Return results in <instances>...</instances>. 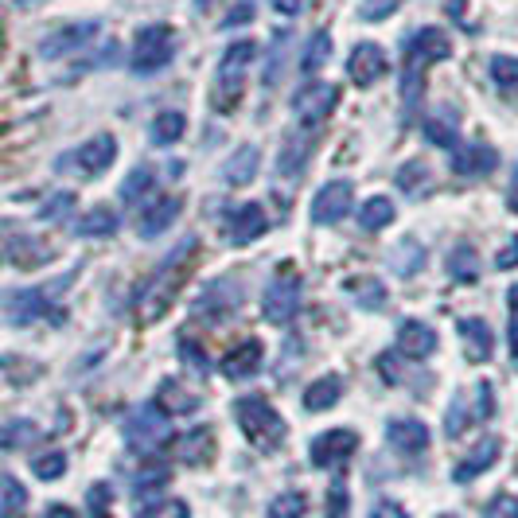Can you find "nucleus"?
<instances>
[{
  "label": "nucleus",
  "instance_id": "nucleus-1",
  "mask_svg": "<svg viewBox=\"0 0 518 518\" xmlns=\"http://www.w3.org/2000/svg\"><path fill=\"white\" fill-rule=\"evenodd\" d=\"M199 254V238L191 234V238H184L168 258L160 261L152 273L145 277V285L137 289V300H133V308H137V320L141 324H156L168 308H172V300H176V293L184 289V277H187V265H191V258Z\"/></svg>",
  "mask_w": 518,
  "mask_h": 518
},
{
  "label": "nucleus",
  "instance_id": "nucleus-2",
  "mask_svg": "<svg viewBox=\"0 0 518 518\" xmlns=\"http://www.w3.org/2000/svg\"><path fill=\"white\" fill-rule=\"evenodd\" d=\"M234 421H238L242 437L254 444L258 452H277L285 444V433H289L285 417L269 406V398H261V394H242L234 402Z\"/></svg>",
  "mask_w": 518,
  "mask_h": 518
},
{
  "label": "nucleus",
  "instance_id": "nucleus-3",
  "mask_svg": "<svg viewBox=\"0 0 518 518\" xmlns=\"http://www.w3.org/2000/svg\"><path fill=\"white\" fill-rule=\"evenodd\" d=\"M71 281H74V273H67V277H59L55 285H32V289H12V293H4L0 304H4L8 324H16V328L36 324V320H55V324H63V312H59L55 296L63 293Z\"/></svg>",
  "mask_w": 518,
  "mask_h": 518
},
{
  "label": "nucleus",
  "instance_id": "nucleus-4",
  "mask_svg": "<svg viewBox=\"0 0 518 518\" xmlns=\"http://www.w3.org/2000/svg\"><path fill=\"white\" fill-rule=\"evenodd\" d=\"M258 55V43L254 39H238L222 51L219 71H215V86H211V106L219 113H230L242 102V86H246V71Z\"/></svg>",
  "mask_w": 518,
  "mask_h": 518
},
{
  "label": "nucleus",
  "instance_id": "nucleus-5",
  "mask_svg": "<svg viewBox=\"0 0 518 518\" xmlns=\"http://www.w3.org/2000/svg\"><path fill=\"white\" fill-rule=\"evenodd\" d=\"M180 36L172 24H141L133 36V51H129V71L133 74H160L172 59H176Z\"/></svg>",
  "mask_w": 518,
  "mask_h": 518
},
{
  "label": "nucleus",
  "instance_id": "nucleus-6",
  "mask_svg": "<svg viewBox=\"0 0 518 518\" xmlns=\"http://www.w3.org/2000/svg\"><path fill=\"white\" fill-rule=\"evenodd\" d=\"M113 160H117V137L113 133H98V137L82 141L71 152H63L55 160V172L59 176H74V180H98Z\"/></svg>",
  "mask_w": 518,
  "mask_h": 518
},
{
  "label": "nucleus",
  "instance_id": "nucleus-7",
  "mask_svg": "<svg viewBox=\"0 0 518 518\" xmlns=\"http://www.w3.org/2000/svg\"><path fill=\"white\" fill-rule=\"evenodd\" d=\"M125 444L133 452H141V456H156L164 444H172V421H168V413L156 406V402L137 406L125 417Z\"/></svg>",
  "mask_w": 518,
  "mask_h": 518
},
{
  "label": "nucleus",
  "instance_id": "nucleus-8",
  "mask_svg": "<svg viewBox=\"0 0 518 518\" xmlns=\"http://www.w3.org/2000/svg\"><path fill=\"white\" fill-rule=\"evenodd\" d=\"M300 293H304V281L296 273V265H281L277 277L265 285V296H261V316L273 324V328H285L300 312Z\"/></svg>",
  "mask_w": 518,
  "mask_h": 518
},
{
  "label": "nucleus",
  "instance_id": "nucleus-9",
  "mask_svg": "<svg viewBox=\"0 0 518 518\" xmlns=\"http://www.w3.org/2000/svg\"><path fill=\"white\" fill-rule=\"evenodd\" d=\"M242 300H246V285L238 281V277H215L203 296L195 300V320H207V324H222L226 316H234L238 308H242Z\"/></svg>",
  "mask_w": 518,
  "mask_h": 518
},
{
  "label": "nucleus",
  "instance_id": "nucleus-10",
  "mask_svg": "<svg viewBox=\"0 0 518 518\" xmlns=\"http://www.w3.org/2000/svg\"><path fill=\"white\" fill-rule=\"evenodd\" d=\"M339 106V86L335 82H308L293 94V113L300 129H320L332 110Z\"/></svg>",
  "mask_w": 518,
  "mask_h": 518
},
{
  "label": "nucleus",
  "instance_id": "nucleus-11",
  "mask_svg": "<svg viewBox=\"0 0 518 518\" xmlns=\"http://www.w3.org/2000/svg\"><path fill=\"white\" fill-rule=\"evenodd\" d=\"M265 230H269V215H265L261 203H242V207L226 211V219H222V238H226V246H238V250L250 246V242H258Z\"/></svg>",
  "mask_w": 518,
  "mask_h": 518
},
{
  "label": "nucleus",
  "instance_id": "nucleus-12",
  "mask_svg": "<svg viewBox=\"0 0 518 518\" xmlns=\"http://www.w3.org/2000/svg\"><path fill=\"white\" fill-rule=\"evenodd\" d=\"M355 448H359V433L339 425V429H328V433H320L312 441L308 460H312V468H343L355 456Z\"/></svg>",
  "mask_w": 518,
  "mask_h": 518
},
{
  "label": "nucleus",
  "instance_id": "nucleus-13",
  "mask_svg": "<svg viewBox=\"0 0 518 518\" xmlns=\"http://www.w3.org/2000/svg\"><path fill=\"white\" fill-rule=\"evenodd\" d=\"M98 39V20H82V24H63L51 36L39 39V59H71L86 43Z\"/></svg>",
  "mask_w": 518,
  "mask_h": 518
},
{
  "label": "nucleus",
  "instance_id": "nucleus-14",
  "mask_svg": "<svg viewBox=\"0 0 518 518\" xmlns=\"http://www.w3.org/2000/svg\"><path fill=\"white\" fill-rule=\"evenodd\" d=\"M351 203H355V187L351 180H332L316 191L312 199V222L316 226H335L339 219L351 215Z\"/></svg>",
  "mask_w": 518,
  "mask_h": 518
},
{
  "label": "nucleus",
  "instance_id": "nucleus-15",
  "mask_svg": "<svg viewBox=\"0 0 518 518\" xmlns=\"http://www.w3.org/2000/svg\"><path fill=\"white\" fill-rule=\"evenodd\" d=\"M386 71H390V59H386V51H382L378 43H370V39L355 43V51H351V59H347V78H351L359 90H367L378 78H386Z\"/></svg>",
  "mask_w": 518,
  "mask_h": 518
},
{
  "label": "nucleus",
  "instance_id": "nucleus-16",
  "mask_svg": "<svg viewBox=\"0 0 518 518\" xmlns=\"http://www.w3.org/2000/svg\"><path fill=\"white\" fill-rule=\"evenodd\" d=\"M452 55V39L444 28H433V24H425V28H417L413 36L406 39V59L409 63H417V67H433V63H444Z\"/></svg>",
  "mask_w": 518,
  "mask_h": 518
},
{
  "label": "nucleus",
  "instance_id": "nucleus-17",
  "mask_svg": "<svg viewBox=\"0 0 518 518\" xmlns=\"http://www.w3.org/2000/svg\"><path fill=\"white\" fill-rule=\"evenodd\" d=\"M394 351L413 359V363H425L437 351V332L425 320H402L398 335H394Z\"/></svg>",
  "mask_w": 518,
  "mask_h": 518
},
{
  "label": "nucleus",
  "instance_id": "nucleus-18",
  "mask_svg": "<svg viewBox=\"0 0 518 518\" xmlns=\"http://www.w3.org/2000/svg\"><path fill=\"white\" fill-rule=\"evenodd\" d=\"M499 168V152L491 145H456L452 148V172L464 180H480Z\"/></svg>",
  "mask_w": 518,
  "mask_h": 518
},
{
  "label": "nucleus",
  "instance_id": "nucleus-19",
  "mask_svg": "<svg viewBox=\"0 0 518 518\" xmlns=\"http://www.w3.org/2000/svg\"><path fill=\"white\" fill-rule=\"evenodd\" d=\"M180 211H184V199H180V195H160V199H152V203L141 207L137 234H141V238H156V234H164L172 222L180 219Z\"/></svg>",
  "mask_w": 518,
  "mask_h": 518
},
{
  "label": "nucleus",
  "instance_id": "nucleus-20",
  "mask_svg": "<svg viewBox=\"0 0 518 518\" xmlns=\"http://www.w3.org/2000/svg\"><path fill=\"white\" fill-rule=\"evenodd\" d=\"M421 133H425V141L437 148H452L460 145V117L452 106H437L433 113H425L421 117Z\"/></svg>",
  "mask_w": 518,
  "mask_h": 518
},
{
  "label": "nucleus",
  "instance_id": "nucleus-21",
  "mask_svg": "<svg viewBox=\"0 0 518 518\" xmlns=\"http://www.w3.org/2000/svg\"><path fill=\"white\" fill-rule=\"evenodd\" d=\"M456 335L464 339V355H468L472 363H487V359L495 355V335H491L487 320H480V316L456 320Z\"/></svg>",
  "mask_w": 518,
  "mask_h": 518
},
{
  "label": "nucleus",
  "instance_id": "nucleus-22",
  "mask_svg": "<svg viewBox=\"0 0 518 518\" xmlns=\"http://www.w3.org/2000/svg\"><path fill=\"white\" fill-rule=\"evenodd\" d=\"M261 168V148L258 145H242L238 152H230L226 160H222V184L226 187H250L254 184V176H258Z\"/></svg>",
  "mask_w": 518,
  "mask_h": 518
},
{
  "label": "nucleus",
  "instance_id": "nucleus-23",
  "mask_svg": "<svg viewBox=\"0 0 518 518\" xmlns=\"http://www.w3.org/2000/svg\"><path fill=\"white\" fill-rule=\"evenodd\" d=\"M386 441L394 444L398 452H406V456H417V452L429 448V425L417 421V417H394L386 425Z\"/></svg>",
  "mask_w": 518,
  "mask_h": 518
},
{
  "label": "nucleus",
  "instance_id": "nucleus-24",
  "mask_svg": "<svg viewBox=\"0 0 518 518\" xmlns=\"http://www.w3.org/2000/svg\"><path fill=\"white\" fill-rule=\"evenodd\" d=\"M499 452H503V441H499V437H483V441L476 444V448H472V452H468V456H464L456 468H452V480H456V483H472L476 476H483V472H487V468L499 460Z\"/></svg>",
  "mask_w": 518,
  "mask_h": 518
},
{
  "label": "nucleus",
  "instance_id": "nucleus-25",
  "mask_svg": "<svg viewBox=\"0 0 518 518\" xmlns=\"http://www.w3.org/2000/svg\"><path fill=\"white\" fill-rule=\"evenodd\" d=\"M152 402L164 409L168 417H187V413H195V409L203 406V398H199L195 390H187L180 378H164Z\"/></svg>",
  "mask_w": 518,
  "mask_h": 518
},
{
  "label": "nucleus",
  "instance_id": "nucleus-26",
  "mask_svg": "<svg viewBox=\"0 0 518 518\" xmlns=\"http://www.w3.org/2000/svg\"><path fill=\"white\" fill-rule=\"evenodd\" d=\"M261 359H265V347H261V339H242L226 359H222V374L226 378H254L261 370Z\"/></svg>",
  "mask_w": 518,
  "mask_h": 518
},
{
  "label": "nucleus",
  "instance_id": "nucleus-27",
  "mask_svg": "<svg viewBox=\"0 0 518 518\" xmlns=\"http://www.w3.org/2000/svg\"><path fill=\"white\" fill-rule=\"evenodd\" d=\"M176 456H180V464H191V468L207 464V460L215 456V433H211L207 425H195V429H187L184 437L176 441Z\"/></svg>",
  "mask_w": 518,
  "mask_h": 518
},
{
  "label": "nucleus",
  "instance_id": "nucleus-28",
  "mask_svg": "<svg viewBox=\"0 0 518 518\" xmlns=\"http://www.w3.org/2000/svg\"><path fill=\"white\" fill-rule=\"evenodd\" d=\"M343 390H347V382H343L339 374H324V378H316V382L304 390V409H308V413H324V409L339 406Z\"/></svg>",
  "mask_w": 518,
  "mask_h": 518
},
{
  "label": "nucleus",
  "instance_id": "nucleus-29",
  "mask_svg": "<svg viewBox=\"0 0 518 518\" xmlns=\"http://www.w3.org/2000/svg\"><path fill=\"white\" fill-rule=\"evenodd\" d=\"M184 133H187V117L180 110H160L152 121H148V141L160 148L176 145Z\"/></svg>",
  "mask_w": 518,
  "mask_h": 518
},
{
  "label": "nucleus",
  "instance_id": "nucleus-30",
  "mask_svg": "<svg viewBox=\"0 0 518 518\" xmlns=\"http://www.w3.org/2000/svg\"><path fill=\"white\" fill-rule=\"evenodd\" d=\"M425 246L417 242V238H402L394 250H390V269L398 273V277H417L421 269H425Z\"/></svg>",
  "mask_w": 518,
  "mask_h": 518
},
{
  "label": "nucleus",
  "instance_id": "nucleus-31",
  "mask_svg": "<svg viewBox=\"0 0 518 518\" xmlns=\"http://www.w3.org/2000/svg\"><path fill=\"white\" fill-rule=\"evenodd\" d=\"M117 226H121V219L113 207H94L74 222V234L78 238H110V234H117Z\"/></svg>",
  "mask_w": 518,
  "mask_h": 518
},
{
  "label": "nucleus",
  "instance_id": "nucleus-32",
  "mask_svg": "<svg viewBox=\"0 0 518 518\" xmlns=\"http://www.w3.org/2000/svg\"><path fill=\"white\" fill-rule=\"evenodd\" d=\"M394 215H398V211H394V199H386V195H370V199H363V207H359V215H355V219H359L363 230L374 234V230H386V226L394 222Z\"/></svg>",
  "mask_w": 518,
  "mask_h": 518
},
{
  "label": "nucleus",
  "instance_id": "nucleus-33",
  "mask_svg": "<svg viewBox=\"0 0 518 518\" xmlns=\"http://www.w3.org/2000/svg\"><path fill=\"white\" fill-rule=\"evenodd\" d=\"M480 254L468 246V242H460L452 254H448V277L452 281H460V285H472V281H480Z\"/></svg>",
  "mask_w": 518,
  "mask_h": 518
},
{
  "label": "nucleus",
  "instance_id": "nucleus-34",
  "mask_svg": "<svg viewBox=\"0 0 518 518\" xmlns=\"http://www.w3.org/2000/svg\"><path fill=\"white\" fill-rule=\"evenodd\" d=\"M308 152H312V137H296L293 133V137L285 141V148H281V156H277V172L296 180V176L304 172V164H308Z\"/></svg>",
  "mask_w": 518,
  "mask_h": 518
},
{
  "label": "nucleus",
  "instance_id": "nucleus-35",
  "mask_svg": "<svg viewBox=\"0 0 518 518\" xmlns=\"http://www.w3.org/2000/svg\"><path fill=\"white\" fill-rule=\"evenodd\" d=\"M335 43L328 32H316V36L308 39V47H304V55H300V74H316L328 59H332Z\"/></svg>",
  "mask_w": 518,
  "mask_h": 518
},
{
  "label": "nucleus",
  "instance_id": "nucleus-36",
  "mask_svg": "<svg viewBox=\"0 0 518 518\" xmlns=\"http://www.w3.org/2000/svg\"><path fill=\"white\" fill-rule=\"evenodd\" d=\"M429 180H433V172H429V164H425V160H409V164L398 168V176H394V184L402 187L406 195H413V199L429 187Z\"/></svg>",
  "mask_w": 518,
  "mask_h": 518
},
{
  "label": "nucleus",
  "instance_id": "nucleus-37",
  "mask_svg": "<svg viewBox=\"0 0 518 518\" xmlns=\"http://www.w3.org/2000/svg\"><path fill=\"white\" fill-rule=\"evenodd\" d=\"M347 293L355 296L367 312H382L386 308V285L378 281V277H363V281H351L347 285Z\"/></svg>",
  "mask_w": 518,
  "mask_h": 518
},
{
  "label": "nucleus",
  "instance_id": "nucleus-38",
  "mask_svg": "<svg viewBox=\"0 0 518 518\" xmlns=\"http://www.w3.org/2000/svg\"><path fill=\"white\" fill-rule=\"evenodd\" d=\"M172 480V472H168V464H160V460H152L145 464L137 476H133V495H156L160 487H168Z\"/></svg>",
  "mask_w": 518,
  "mask_h": 518
},
{
  "label": "nucleus",
  "instance_id": "nucleus-39",
  "mask_svg": "<svg viewBox=\"0 0 518 518\" xmlns=\"http://www.w3.org/2000/svg\"><path fill=\"white\" fill-rule=\"evenodd\" d=\"M293 43V36L289 32H277V39H273V51H269V63H265V74H261V82H265V90L269 86H277L281 82V74H285V47Z\"/></svg>",
  "mask_w": 518,
  "mask_h": 518
},
{
  "label": "nucleus",
  "instance_id": "nucleus-40",
  "mask_svg": "<svg viewBox=\"0 0 518 518\" xmlns=\"http://www.w3.org/2000/svg\"><path fill=\"white\" fill-rule=\"evenodd\" d=\"M156 187V172L148 168V164H141V168H133L129 176H125V184H121V199L125 203H137L141 195H148Z\"/></svg>",
  "mask_w": 518,
  "mask_h": 518
},
{
  "label": "nucleus",
  "instance_id": "nucleus-41",
  "mask_svg": "<svg viewBox=\"0 0 518 518\" xmlns=\"http://www.w3.org/2000/svg\"><path fill=\"white\" fill-rule=\"evenodd\" d=\"M487 74H491V82H495L499 90H515L518 86V59L515 55H491Z\"/></svg>",
  "mask_w": 518,
  "mask_h": 518
},
{
  "label": "nucleus",
  "instance_id": "nucleus-42",
  "mask_svg": "<svg viewBox=\"0 0 518 518\" xmlns=\"http://www.w3.org/2000/svg\"><path fill=\"white\" fill-rule=\"evenodd\" d=\"M468 425H472V409H468V402L456 394V398H452V406H448V413H444V433L456 441V437H464V433H468Z\"/></svg>",
  "mask_w": 518,
  "mask_h": 518
},
{
  "label": "nucleus",
  "instance_id": "nucleus-43",
  "mask_svg": "<svg viewBox=\"0 0 518 518\" xmlns=\"http://www.w3.org/2000/svg\"><path fill=\"white\" fill-rule=\"evenodd\" d=\"M308 511V499L300 495V491H281L273 503H269V511L265 515L269 518H300Z\"/></svg>",
  "mask_w": 518,
  "mask_h": 518
},
{
  "label": "nucleus",
  "instance_id": "nucleus-44",
  "mask_svg": "<svg viewBox=\"0 0 518 518\" xmlns=\"http://www.w3.org/2000/svg\"><path fill=\"white\" fill-rule=\"evenodd\" d=\"M39 437V429L32 421H8L4 429H0V448H24V444H32Z\"/></svg>",
  "mask_w": 518,
  "mask_h": 518
},
{
  "label": "nucleus",
  "instance_id": "nucleus-45",
  "mask_svg": "<svg viewBox=\"0 0 518 518\" xmlns=\"http://www.w3.org/2000/svg\"><path fill=\"white\" fill-rule=\"evenodd\" d=\"M137 518H191V511L184 499H152L137 511Z\"/></svg>",
  "mask_w": 518,
  "mask_h": 518
},
{
  "label": "nucleus",
  "instance_id": "nucleus-46",
  "mask_svg": "<svg viewBox=\"0 0 518 518\" xmlns=\"http://www.w3.org/2000/svg\"><path fill=\"white\" fill-rule=\"evenodd\" d=\"M32 472H36L39 480H59L67 472V456L63 452H43V456H36Z\"/></svg>",
  "mask_w": 518,
  "mask_h": 518
},
{
  "label": "nucleus",
  "instance_id": "nucleus-47",
  "mask_svg": "<svg viewBox=\"0 0 518 518\" xmlns=\"http://www.w3.org/2000/svg\"><path fill=\"white\" fill-rule=\"evenodd\" d=\"M180 359L187 363V370H195V374H207L211 370V359H207V351L195 343V339H180Z\"/></svg>",
  "mask_w": 518,
  "mask_h": 518
},
{
  "label": "nucleus",
  "instance_id": "nucleus-48",
  "mask_svg": "<svg viewBox=\"0 0 518 518\" xmlns=\"http://www.w3.org/2000/svg\"><path fill=\"white\" fill-rule=\"evenodd\" d=\"M398 4H402V0H363V4H359V16H363L367 24H378V20L394 16V12H398Z\"/></svg>",
  "mask_w": 518,
  "mask_h": 518
},
{
  "label": "nucleus",
  "instance_id": "nucleus-49",
  "mask_svg": "<svg viewBox=\"0 0 518 518\" xmlns=\"http://www.w3.org/2000/svg\"><path fill=\"white\" fill-rule=\"evenodd\" d=\"M483 518H518V499L507 495V491H499V495L483 507Z\"/></svg>",
  "mask_w": 518,
  "mask_h": 518
},
{
  "label": "nucleus",
  "instance_id": "nucleus-50",
  "mask_svg": "<svg viewBox=\"0 0 518 518\" xmlns=\"http://www.w3.org/2000/svg\"><path fill=\"white\" fill-rule=\"evenodd\" d=\"M254 12H258V8H254V0H242V4H234V8L222 16V32H234L238 24H250V20H254Z\"/></svg>",
  "mask_w": 518,
  "mask_h": 518
},
{
  "label": "nucleus",
  "instance_id": "nucleus-51",
  "mask_svg": "<svg viewBox=\"0 0 518 518\" xmlns=\"http://www.w3.org/2000/svg\"><path fill=\"white\" fill-rule=\"evenodd\" d=\"M28 503V491L16 480H4V515H20Z\"/></svg>",
  "mask_w": 518,
  "mask_h": 518
},
{
  "label": "nucleus",
  "instance_id": "nucleus-52",
  "mask_svg": "<svg viewBox=\"0 0 518 518\" xmlns=\"http://www.w3.org/2000/svg\"><path fill=\"white\" fill-rule=\"evenodd\" d=\"M74 207V195L71 191H59L51 203H43V211H39V219L51 222V219H63V211H71Z\"/></svg>",
  "mask_w": 518,
  "mask_h": 518
},
{
  "label": "nucleus",
  "instance_id": "nucleus-53",
  "mask_svg": "<svg viewBox=\"0 0 518 518\" xmlns=\"http://www.w3.org/2000/svg\"><path fill=\"white\" fill-rule=\"evenodd\" d=\"M476 417H495V386L491 382H476Z\"/></svg>",
  "mask_w": 518,
  "mask_h": 518
},
{
  "label": "nucleus",
  "instance_id": "nucleus-54",
  "mask_svg": "<svg viewBox=\"0 0 518 518\" xmlns=\"http://www.w3.org/2000/svg\"><path fill=\"white\" fill-rule=\"evenodd\" d=\"M495 265L499 269H518V238H507V246L495 254Z\"/></svg>",
  "mask_w": 518,
  "mask_h": 518
},
{
  "label": "nucleus",
  "instance_id": "nucleus-55",
  "mask_svg": "<svg viewBox=\"0 0 518 518\" xmlns=\"http://www.w3.org/2000/svg\"><path fill=\"white\" fill-rule=\"evenodd\" d=\"M370 518H409L406 507H398V503H390V499H382L374 511H370Z\"/></svg>",
  "mask_w": 518,
  "mask_h": 518
},
{
  "label": "nucleus",
  "instance_id": "nucleus-56",
  "mask_svg": "<svg viewBox=\"0 0 518 518\" xmlns=\"http://www.w3.org/2000/svg\"><path fill=\"white\" fill-rule=\"evenodd\" d=\"M269 4H273L281 16H296V12L304 8V0H269Z\"/></svg>",
  "mask_w": 518,
  "mask_h": 518
},
{
  "label": "nucleus",
  "instance_id": "nucleus-57",
  "mask_svg": "<svg viewBox=\"0 0 518 518\" xmlns=\"http://www.w3.org/2000/svg\"><path fill=\"white\" fill-rule=\"evenodd\" d=\"M464 12H468V0H448V16L456 24H464Z\"/></svg>",
  "mask_w": 518,
  "mask_h": 518
},
{
  "label": "nucleus",
  "instance_id": "nucleus-58",
  "mask_svg": "<svg viewBox=\"0 0 518 518\" xmlns=\"http://www.w3.org/2000/svg\"><path fill=\"white\" fill-rule=\"evenodd\" d=\"M511 359H515V367H518V312L511 316Z\"/></svg>",
  "mask_w": 518,
  "mask_h": 518
},
{
  "label": "nucleus",
  "instance_id": "nucleus-59",
  "mask_svg": "<svg viewBox=\"0 0 518 518\" xmlns=\"http://www.w3.org/2000/svg\"><path fill=\"white\" fill-rule=\"evenodd\" d=\"M47 518H74V511H71V507H63V503H59V507H51V511H47Z\"/></svg>",
  "mask_w": 518,
  "mask_h": 518
},
{
  "label": "nucleus",
  "instance_id": "nucleus-60",
  "mask_svg": "<svg viewBox=\"0 0 518 518\" xmlns=\"http://www.w3.org/2000/svg\"><path fill=\"white\" fill-rule=\"evenodd\" d=\"M507 207L518 215V172H515V184H511V195H507Z\"/></svg>",
  "mask_w": 518,
  "mask_h": 518
},
{
  "label": "nucleus",
  "instance_id": "nucleus-61",
  "mask_svg": "<svg viewBox=\"0 0 518 518\" xmlns=\"http://www.w3.org/2000/svg\"><path fill=\"white\" fill-rule=\"evenodd\" d=\"M219 0H195V12H211Z\"/></svg>",
  "mask_w": 518,
  "mask_h": 518
},
{
  "label": "nucleus",
  "instance_id": "nucleus-62",
  "mask_svg": "<svg viewBox=\"0 0 518 518\" xmlns=\"http://www.w3.org/2000/svg\"><path fill=\"white\" fill-rule=\"evenodd\" d=\"M16 4H36V0H16Z\"/></svg>",
  "mask_w": 518,
  "mask_h": 518
},
{
  "label": "nucleus",
  "instance_id": "nucleus-63",
  "mask_svg": "<svg viewBox=\"0 0 518 518\" xmlns=\"http://www.w3.org/2000/svg\"><path fill=\"white\" fill-rule=\"evenodd\" d=\"M441 518H460V515H441Z\"/></svg>",
  "mask_w": 518,
  "mask_h": 518
}]
</instances>
